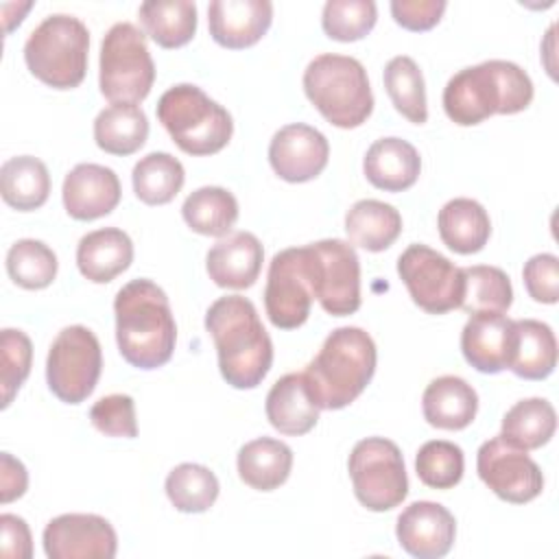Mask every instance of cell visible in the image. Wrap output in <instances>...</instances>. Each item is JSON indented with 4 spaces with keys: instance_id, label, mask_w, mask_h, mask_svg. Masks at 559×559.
<instances>
[{
    "instance_id": "cell-39",
    "label": "cell",
    "mask_w": 559,
    "mask_h": 559,
    "mask_svg": "<svg viewBox=\"0 0 559 559\" xmlns=\"http://www.w3.org/2000/svg\"><path fill=\"white\" fill-rule=\"evenodd\" d=\"M57 266L59 262L55 251L35 238H22L7 251V273L17 286L26 290L50 286L57 277Z\"/></svg>"
},
{
    "instance_id": "cell-7",
    "label": "cell",
    "mask_w": 559,
    "mask_h": 559,
    "mask_svg": "<svg viewBox=\"0 0 559 559\" xmlns=\"http://www.w3.org/2000/svg\"><path fill=\"white\" fill-rule=\"evenodd\" d=\"M90 31L68 13L44 17L24 44V61L33 76L55 90L79 87L87 72Z\"/></svg>"
},
{
    "instance_id": "cell-1",
    "label": "cell",
    "mask_w": 559,
    "mask_h": 559,
    "mask_svg": "<svg viewBox=\"0 0 559 559\" xmlns=\"http://www.w3.org/2000/svg\"><path fill=\"white\" fill-rule=\"evenodd\" d=\"M218 369L234 389H255L273 365V341L264 330L251 299L242 295L218 297L205 312Z\"/></svg>"
},
{
    "instance_id": "cell-24",
    "label": "cell",
    "mask_w": 559,
    "mask_h": 559,
    "mask_svg": "<svg viewBox=\"0 0 559 559\" xmlns=\"http://www.w3.org/2000/svg\"><path fill=\"white\" fill-rule=\"evenodd\" d=\"M133 262V242L118 227H103L85 234L76 245V266L94 284H107Z\"/></svg>"
},
{
    "instance_id": "cell-17",
    "label": "cell",
    "mask_w": 559,
    "mask_h": 559,
    "mask_svg": "<svg viewBox=\"0 0 559 559\" xmlns=\"http://www.w3.org/2000/svg\"><path fill=\"white\" fill-rule=\"evenodd\" d=\"M395 535L411 557L439 559L445 557L454 544L456 520L443 504L417 500L397 515Z\"/></svg>"
},
{
    "instance_id": "cell-46",
    "label": "cell",
    "mask_w": 559,
    "mask_h": 559,
    "mask_svg": "<svg viewBox=\"0 0 559 559\" xmlns=\"http://www.w3.org/2000/svg\"><path fill=\"white\" fill-rule=\"evenodd\" d=\"M2 528V557L7 559H31L33 557V542L26 522L13 513L0 515Z\"/></svg>"
},
{
    "instance_id": "cell-11",
    "label": "cell",
    "mask_w": 559,
    "mask_h": 559,
    "mask_svg": "<svg viewBox=\"0 0 559 559\" xmlns=\"http://www.w3.org/2000/svg\"><path fill=\"white\" fill-rule=\"evenodd\" d=\"M100 371L103 352L90 328L68 325L55 336L46 358V382L61 402H85L94 393Z\"/></svg>"
},
{
    "instance_id": "cell-21",
    "label": "cell",
    "mask_w": 559,
    "mask_h": 559,
    "mask_svg": "<svg viewBox=\"0 0 559 559\" xmlns=\"http://www.w3.org/2000/svg\"><path fill=\"white\" fill-rule=\"evenodd\" d=\"M264 262V247L251 231H231L218 238L205 255L210 280L221 288L242 290L255 284Z\"/></svg>"
},
{
    "instance_id": "cell-43",
    "label": "cell",
    "mask_w": 559,
    "mask_h": 559,
    "mask_svg": "<svg viewBox=\"0 0 559 559\" xmlns=\"http://www.w3.org/2000/svg\"><path fill=\"white\" fill-rule=\"evenodd\" d=\"M90 421L98 432L107 437H138L135 402L127 393H111L94 402V406L90 408Z\"/></svg>"
},
{
    "instance_id": "cell-45",
    "label": "cell",
    "mask_w": 559,
    "mask_h": 559,
    "mask_svg": "<svg viewBox=\"0 0 559 559\" xmlns=\"http://www.w3.org/2000/svg\"><path fill=\"white\" fill-rule=\"evenodd\" d=\"M445 7L443 0H393L391 15L402 28L421 33L439 24Z\"/></svg>"
},
{
    "instance_id": "cell-10",
    "label": "cell",
    "mask_w": 559,
    "mask_h": 559,
    "mask_svg": "<svg viewBox=\"0 0 559 559\" xmlns=\"http://www.w3.org/2000/svg\"><path fill=\"white\" fill-rule=\"evenodd\" d=\"M312 297L332 317H347L360 308V260L354 245L325 238L304 247Z\"/></svg>"
},
{
    "instance_id": "cell-6",
    "label": "cell",
    "mask_w": 559,
    "mask_h": 559,
    "mask_svg": "<svg viewBox=\"0 0 559 559\" xmlns=\"http://www.w3.org/2000/svg\"><path fill=\"white\" fill-rule=\"evenodd\" d=\"M157 120L183 153L199 157L223 151L234 133L231 114L192 83L173 85L159 96Z\"/></svg>"
},
{
    "instance_id": "cell-26",
    "label": "cell",
    "mask_w": 559,
    "mask_h": 559,
    "mask_svg": "<svg viewBox=\"0 0 559 559\" xmlns=\"http://www.w3.org/2000/svg\"><path fill=\"white\" fill-rule=\"evenodd\" d=\"M437 227L443 245L461 255L478 253L491 236V221L487 210L467 197L450 199L439 210Z\"/></svg>"
},
{
    "instance_id": "cell-14",
    "label": "cell",
    "mask_w": 559,
    "mask_h": 559,
    "mask_svg": "<svg viewBox=\"0 0 559 559\" xmlns=\"http://www.w3.org/2000/svg\"><path fill=\"white\" fill-rule=\"evenodd\" d=\"M312 299L304 247L277 251L269 264L264 286L269 321L280 330H295L308 321Z\"/></svg>"
},
{
    "instance_id": "cell-18",
    "label": "cell",
    "mask_w": 559,
    "mask_h": 559,
    "mask_svg": "<svg viewBox=\"0 0 559 559\" xmlns=\"http://www.w3.org/2000/svg\"><path fill=\"white\" fill-rule=\"evenodd\" d=\"M515 328L504 312H476L461 332L463 358L480 373L509 369L513 356Z\"/></svg>"
},
{
    "instance_id": "cell-5",
    "label": "cell",
    "mask_w": 559,
    "mask_h": 559,
    "mask_svg": "<svg viewBox=\"0 0 559 559\" xmlns=\"http://www.w3.org/2000/svg\"><path fill=\"white\" fill-rule=\"evenodd\" d=\"M304 92L317 111L338 129L360 127L373 111L365 66L347 55H317L304 70Z\"/></svg>"
},
{
    "instance_id": "cell-2",
    "label": "cell",
    "mask_w": 559,
    "mask_h": 559,
    "mask_svg": "<svg viewBox=\"0 0 559 559\" xmlns=\"http://www.w3.org/2000/svg\"><path fill=\"white\" fill-rule=\"evenodd\" d=\"M114 314L118 352L131 367L148 371L173 358L177 323L166 293L155 282H127L116 293Z\"/></svg>"
},
{
    "instance_id": "cell-38",
    "label": "cell",
    "mask_w": 559,
    "mask_h": 559,
    "mask_svg": "<svg viewBox=\"0 0 559 559\" xmlns=\"http://www.w3.org/2000/svg\"><path fill=\"white\" fill-rule=\"evenodd\" d=\"M463 299L461 306L467 314L476 312H507L513 304V288L509 275L489 264L463 269Z\"/></svg>"
},
{
    "instance_id": "cell-44",
    "label": "cell",
    "mask_w": 559,
    "mask_h": 559,
    "mask_svg": "<svg viewBox=\"0 0 559 559\" xmlns=\"http://www.w3.org/2000/svg\"><path fill=\"white\" fill-rule=\"evenodd\" d=\"M528 297L539 304H557L559 299V260L555 253H537L522 269Z\"/></svg>"
},
{
    "instance_id": "cell-28",
    "label": "cell",
    "mask_w": 559,
    "mask_h": 559,
    "mask_svg": "<svg viewBox=\"0 0 559 559\" xmlns=\"http://www.w3.org/2000/svg\"><path fill=\"white\" fill-rule=\"evenodd\" d=\"M345 231L352 245L378 253L389 249L402 234V216L391 203L360 199L345 214Z\"/></svg>"
},
{
    "instance_id": "cell-15",
    "label": "cell",
    "mask_w": 559,
    "mask_h": 559,
    "mask_svg": "<svg viewBox=\"0 0 559 559\" xmlns=\"http://www.w3.org/2000/svg\"><path fill=\"white\" fill-rule=\"evenodd\" d=\"M50 559H111L118 535L109 520L96 513H63L52 518L41 535Z\"/></svg>"
},
{
    "instance_id": "cell-22",
    "label": "cell",
    "mask_w": 559,
    "mask_h": 559,
    "mask_svg": "<svg viewBox=\"0 0 559 559\" xmlns=\"http://www.w3.org/2000/svg\"><path fill=\"white\" fill-rule=\"evenodd\" d=\"M264 411L269 424L275 430L288 437H299L317 426L321 408L317 406L301 371L286 373L271 386V391L266 393Z\"/></svg>"
},
{
    "instance_id": "cell-16",
    "label": "cell",
    "mask_w": 559,
    "mask_h": 559,
    "mask_svg": "<svg viewBox=\"0 0 559 559\" xmlns=\"http://www.w3.org/2000/svg\"><path fill=\"white\" fill-rule=\"evenodd\" d=\"M330 157L328 138L304 122L277 129L269 144V164L288 183H304L323 173Z\"/></svg>"
},
{
    "instance_id": "cell-27",
    "label": "cell",
    "mask_w": 559,
    "mask_h": 559,
    "mask_svg": "<svg viewBox=\"0 0 559 559\" xmlns=\"http://www.w3.org/2000/svg\"><path fill=\"white\" fill-rule=\"evenodd\" d=\"M238 476L258 491H273L284 485L293 469V450L273 437H258L245 443L236 456Z\"/></svg>"
},
{
    "instance_id": "cell-12",
    "label": "cell",
    "mask_w": 559,
    "mask_h": 559,
    "mask_svg": "<svg viewBox=\"0 0 559 559\" xmlns=\"http://www.w3.org/2000/svg\"><path fill=\"white\" fill-rule=\"evenodd\" d=\"M397 275L415 306L428 314H443L461 306L465 288L463 269L426 245L413 242L400 253Z\"/></svg>"
},
{
    "instance_id": "cell-40",
    "label": "cell",
    "mask_w": 559,
    "mask_h": 559,
    "mask_svg": "<svg viewBox=\"0 0 559 559\" xmlns=\"http://www.w3.org/2000/svg\"><path fill=\"white\" fill-rule=\"evenodd\" d=\"M465 469L463 450L445 439L426 441L415 456V472L426 487L452 489L461 483Z\"/></svg>"
},
{
    "instance_id": "cell-23",
    "label": "cell",
    "mask_w": 559,
    "mask_h": 559,
    "mask_svg": "<svg viewBox=\"0 0 559 559\" xmlns=\"http://www.w3.org/2000/svg\"><path fill=\"white\" fill-rule=\"evenodd\" d=\"M362 173L373 188L402 192L415 186L421 173V157L417 148L402 138H380L367 148Z\"/></svg>"
},
{
    "instance_id": "cell-32",
    "label": "cell",
    "mask_w": 559,
    "mask_h": 559,
    "mask_svg": "<svg viewBox=\"0 0 559 559\" xmlns=\"http://www.w3.org/2000/svg\"><path fill=\"white\" fill-rule=\"evenodd\" d=\"M0 192L7 205L31 212L41 207L50 194V175L41 159L33 155H17L0 168Z\"/></svg>"
},
{
    "instance_id": "cell-42",
    "label": "cell",
    "mask_w": 559,
    "mask_h": 559,
    "mask_svg": "<svg viewBox=\"0 0 559 559\" xmlns=\"http://www.w3.org/2000/svg\"><path fill=\"white\" fill-rule=\"evenodd\" d=\"M33 345L22 330L4 328L0 334V389H2V408H7L24 380L31 373Z\"/></svg>"
},
{
    "instance_id": "cell-35",
    "label": "cell",
    "mask_w": 559,
    "mask_h": 559,
    "mask_svg": "<svg viewBox=\"0 0 559 559\" xmlns=\"http://www.w3.org/2000/svg\"><path fill=\"white\" fill-rule=\"evenodd\" d=\"M131 181L133 192L142 203L164 205L170 203L183 188L186 170L175 155L166 151H153L133 166Z\"/></svg>"
},
{
    "instance_id": "cell-34",
    "label": "cell",
    "mask_w": 559,
    "mask_h": 559,
    "mask_svg": "<svg viewBox=\"0 0 559 559\" xmlns=\"http://www.w3.org/2000/svg\"><path fill=\"white\" fill-rule=\"evenodd\" d=\"M555 430V406L544 397H528L515 402L504 413L500 437L522 450H537L552 439Z\"/></svg>"
},
{
    "instance_id": "cell-47",
    "label": "cell",
    "mask_w": 559,
    "mask_h": 559,
    "mask_svg": "<svg viewBox=\"0 0 559 559\" xmlns=\"http://www.w3.org/2000/svg\"><path fill=\"white\" fill-rule=\"evenodd\" d=\"M28 487V474L22 461L13 459L9 452L0 454V500L2 504L24 496Z\"/></svg>"
},
{
    "instance_id": "cell-31",
    "label": "cell",
    "mask_w": 559,
    "mask_h": 559,
    "mask_svg": "<svg viewBox=\"0 0 559 559\" xmlns=\"http://www.w3.org/2000/svg\"><path fill=\"white\" fill-rule=\"evenodd\" d=\"M138 15L144 33L162 48L186 46L197 33V4L190 0H146Z\"/></svg>"
},
{
    "instance_id": "cell-9",
    "label": "cell",
    "mask_w": 559,
    "mask_h": 559,
    "mask_svg": "<svg viewBox=\"0 0 559 559\" xmlns=\"http://www.w3.org/2000/svg\"><path fill=\"white\" fill-rule=\"evenodd\" d=\"M347 469L356 500L369 511H391L402 504L408 493L404 456L391 439H360L352 448Z\"/></svg>"
},
{
    "instance_id": "cell-33",
    "label": "cell",
    "mask_w": 559,
    "mask_h": 559,
    "mask_svg": "<svg viewBox=\"0 0 559 559\" xmlns=\"http://www.w3.org/2000/svg\"><path fill=\"white\" fill-rule=\"evenodd\" d=\"M181 216L192 231L223 238L231 234V227L238 221V201L221 186H203L186 197Z\"/></svg>"
},
{
    "instance_id": "cell-36",
    "label": "cell",
    "mask_w": 559,
    "mask_h": 559,
    "mask_svg": "<svg viewBox=\"0 0 559 559\" xmlns=\"http://www.w3.org/2000/svg\"><path fill=\"white\" fill-rule=\"evenodd\" d=\"M382 79L393 107L413 124H424L428 120L426 85L415 59L408 55H397L389 59Z\"/></svg>"
},
{
    "instance_id": "cell-30",
    "label": "cell",
    "mask_w": 559,
    "mask_h": 559,
    "mask_svg": "<svg viewBox=\"0 0 559 559\" xmlns=\"http://www.w3.org/2000/svg\"><path fill=\"white\" fill-rule=\"evenodd\" d=\"M148 138V118L135 103H111L94 120L96 146L109 155H131Z\"/></svg>"
},
{
    "instance_id": "cell-37",
    "label": "cell",
    "mask_w": 559,
    "mask_h": 559,
    "mask_svg": "<svg viewBox=\"0 0 559 559\" xmlns=\"http://www.w3.org/2000/svg\"><path fill=\"white\" fill-rule=\"evenodd\" d=\"M164 489L177 511L203 513L216 502L221 485L210 467L199 463H181L168 472Z\"/></svg>"
},
{
    "instance_id": "cell-8",
    "label": "cell",
    "mask_w": 559,
    "mask_h": 559,
    "mask_svg": "<svg viewBox=\"0 0 559 559\" xmlns=\"http://www.w3.org/2000/svg\"><path fill=\"white\" fill-rule=\"evenodd\" d=\"M155 81L146 35L131 22L114 24L100 41L98 87L109 103H140Z\"/></svg>"
},
{
    "instance_id": "cell-20",
    "label": "cell",
    "mask_w": 559,
    "mask_h": 559,
    "mask_svg": "<svg viewBox=\"0 0 559 559\" xmlns=\"http://www.w3.org/2000/svg\"><path fill=\"white\" fill-rule=\"evenodd\" d=\"M273 22L269 0H214L207 7V28L212 39L229 50L258 44Z\"/></svg>"
},
{
    "instance_id": "cell-41",
    "label": "cell",
    "mask_w": 559,
    "mask_h": 559,
    "mask_svg": "<svg viewBox=\"0 0 559 559\" xmlns=\"http://www.w3.org/2000/svg\"><path fill=\"white\" fill-rule=\"evenodd\" d=\"M378 9L373 0H328L321 26L330 39L358 41L376 26Z\"/></svg>"
},
{
    "instance_id": "cell-19",
    "label": "cell",
    "mask_w": 559,
    "mask_h": 559,
    "mask_svg": "<svg viewBox=\"0 0 559 559\" xmlns=\"http://www.w3.org/2000/svg\"><path fill=\"white\" fill-rule=\"evenodd\" d=\"M118 175L100 164H76L63 179L61 199L66 212L76 221H94L107 216L120 203Z\"/></svg>"
},
{
    "instance_id": "cell-25",
    "label": "cell",
    "mask_w": 559,
    "mask_h": 559,
    "mask_svg": "<svg viewBox=\"0 0 559 559\" xmlns=\"http://www.w3.org/2000/svg\"><path fill=\"white\" fill-rule=\"evenodd\" d=\"M421 411L432 428L463 430L476 417L478 395L463 378L439 376L424 389Z\"/></svg>"
},
{
    "instance_id": "cell-4",
    "label": "cell",
    "mask_w": 559,
    "mask_h": 559,
    "mask_svg": "<svg viewBox=\"0 0 559 559\" xmlns=\"http://www.w3.org/2000/svg\"><path fill=\"white\" fill-rule=\"evenodd\" d=\"M376 343L362 328L343 325L328 334L304 376L319 408L349 406L376 373Z\"/></svg>"
},
{
    "instance_id": "cell-13",
    "label": "cell",
    "mask_w": 559,
    "mask_h": 559,
    "mask_svg": "<svg viewBox=\"0 0 559 559\" xmlns=\"http://www.w3.org/2000/svg\"><path fill=\"white\" fill-rule=\"evenodd\" d=\"M476 472L498 498L511 504L531 502L544 489V474L528 450L509 443L500 435L478 448Z\"/></svg>"
},
{
    "instance_id": "cell-29",
    "label": "cell",
    "mask_w": 559,
    "mask_h": 559,
    "mask_svg": "<svg viewBox=\"0 0 559 559\" xmlns=\"http://www.w3.org/2000/svg\"><path fill=\"white\" fill-rule=\"evenodd\" d=\"M515 341L509 369L524 380H544L557 365V338L548 323L537 319L513 321Z\"/></svg>"
},
{
    "instance_id": "cell-3",
    "label": "cell",
    "mask_w": 559,
    "mask_h": 559,
    "mask_svg": "<svg viewBox=\"0 0 559 559\" xmlns=\"http://www.w3.org/2000/svg\"><path fill=\"white\" fill-rule=\"evenodd\" d=\"M531 100V76L518 63L504 59L463 68L443 87L445 116L459 127H474L493 114L524 111Z\"/></svg>"
}]
</instances>
